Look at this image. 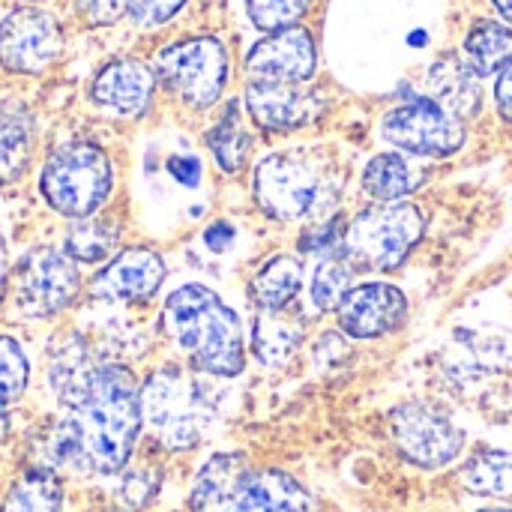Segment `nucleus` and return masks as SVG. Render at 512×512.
I'll use <instances>...</instances> for the list:
<instances>
[{
    "instance_id": "obj_31",
    "label": "nucleus",
    "mask_w": 512,
    "mask_h": 512,
    "mask_svg": "<svg viewBox=\"0 0 512 512\" xmlns=\"http://www.w3.org/2000/svg\"><path fill=\"white\" fill-rule=\"evenodd\" d=\"M312 0H246V12L258 30H285L294 27L306 12Z\"/></svg>"
},
{
    "instance_id": "obj_12",
    "label": "nucleus",
    "mask_w": 512,
    "mask_h": 512,
    "mask_svg": "<svg viewBox=\"0 0 512 512\" xmlns=\"http://www.w3.org/2000/svg\"><path fill=\"white\" fill-rule=\"evenodd\" d=\"M318 51L306 27H285L252 45L246 54V72L252 81L303 84L315 75Z\"/></svg>"
},
{
    "instance_id": "obj_39",
    "label": "nucleus",
    "mask_w": 512,
    "mask_h": 512,
    "mask_svg": "<svg viewBox=\"0 0 512 512\" xmlns=\"http://www.w3.org/2000/svg\"><path fill=\"white\" fill-rule=\"evenodd\" d=\"M6 291H9V258H6V243H3V234H0V309H3Z\"/></svg>"
},
{
    "instance_id": "obj_29",
    "label": "nucleus",
    "mask_w": 512,
    "mask_h": 512,
    "mask_svg": "<svg viewBox=\"0 0 512 512\" xmlns=\"http://www.w3.org/2000/svg\"><path fill=\"white\" fill-rule=\"evenodd\" d=\"M351 264L345 258H318L312 273V303L321 312H333L342 306L345 294L351 291Z\"/></svg>"
},
{
    "instance_id": "obj_25",
    "label": "nucleus",
    "mask_w": 512,
    "mask_h": 512,
    "mask_svg": "<svg viewBox=\"0 0 512 512\" xmlns=\"http://www.w3.org/2000/svg\"><path fill=\"white\" fill-rule=\"evenodd\" d=\"M462 486L477 498L512 501V450H486L465 462Z\"/></svg>"
},
{
    "instance_id": "obj_4",
    "label": "nucleus",
    "mask_w": 512,
    "mask_h": 512,
    "mask_svg": "<svg viewBox=\"0 0 512 512\" xmlns=\"http://www.w3.org/2000/svg\"><path fill=\"white\" fill-rule=\"evenodd\" d=\"M213 408L195 378L168 366L141 384V426L165 450H192L210 429Z\"/></svg>"
},
{
    "instance_id": "obj_1",
    "label": "nucleus",
    "mask_w": 512,
    "mask_h": 512,
    "mask_svg": "<svg viewBox=\"0 0 512 512\" xmlns=\"http://www.w3.org/2000/svg\"><path fill=\"white\" fill-rule=\"evenodd\" d=\"M60 423L51 438L57 462L81 474H120L141 432V384L108 360H93L81 342H66L51 366Z\"/></svg>"
},
{
    "instance_id": "obj_13",
    "label": "nucleus",
    "mask_w": 512,
    "mask_h": 512,
    "mask_svg": "<svg viewBox=\"0 0 512 512\" xmlns=\"http://www.w3.org/2000/svg\"><path fill=\"white\" fill-rule=\"evenodd\" d=\"M165 261L147 246L120 249L90 282V297L105 303H144L165 282Z\"/></svg>"
},
{
    "instance_id": "obj_19",
    "label": "nucleus",
    "mask_w": 512,
    "mask_h": 512,
    "mask_svg": "<svg viewBox=\"0 0 512 512\" xmlns=\"http://www.w3.org/2000/svg\"><path fill=\"white\" fill-rule=\"evenodd\" d=\"M237 512H321L303 483L276 468H252Z\"/></svg>"
},
{
    "instance_id": "obj_35",
    "label": "nucleus",
    "mask_w": 512,
    "mask_h": 512,
    "mask_svg": "<svg viewBox=\"0 0 512 512\" xmlns=\"http://www.w3.org/2000/svg\"><path fill=\"white\" fill-rule=\"evenodd\" d=\"M75 9L87 27H108L126 15V0H75Z\"/></svg>"
},
{
    "instance_id": "obj_23",
    "label": "nucleus",
    "mask_w": 512,
    "mask_h": 512,
    "mask_svg": "<svg viewBox=\"0 0 512 512\" xmlns=\"http://www.w3.org/2000/svg\"><path fill=\"white\" fill-rule=\"evenodd\" d=\"M0 512H63V480L51 468H27L6 489Z\"/></svg>"
},
{
    "instance_id": "obj_30",
    "label": "nucleus",
    "mask_w": 512,
    "mask_h": 512,
    "mask_svg": "<svg viewBox=\"0 0 512 512\" xmlns=\"http://www.w3.org/2000/svg\"><path fill=\"white\" fill-rule=\"evenodd\" d=\"M30 384V360L18 339L0 336V411L12 408Z\"/></svg>"
},
{
    "instance_id": "obj_10",
    "label": "nucleus",
    "mask_w": 512,
    "mask_h": 512,
    "mask_svg": "<svg viewBox=\"0 0 512 512\" xmlns=\"http://www.w3.org/2000/svg\"><path fill=\"white\" fill-rule=\"evenodd\" d=\"M381 135L414 156H453L465 144V123L435 99L417 96L384 114Z\"/></svg>"
},
{
    "instance_id": "obj_33",
    "label": "nucleus",
    "mask_w": 512,
    "mask_h": 512,
    "mask_svg": "<svg viewBox=\"0 0 512 512\" xmlns=\"http://www.w3.org/2000/svg\"><path fill=\"white\" fill-rule=\"evenodd\" d=\"M186 0H126V15L135 27H159L171 21Z\"/></svg>"
},
{
    "instance_id": "obj_36",
    "label": "nucleus",
    "mask_w": 512,
    "mask_h": 512,
    "mask_svg": "<svg viewBox=\"0 0 512 512\" xmlns=\"http://www.w3.org/2000/svg\"><path fill=\"white\" fill-rule=\"evenodd\" d=\"M168 171L183 183V186H198L201 180V162L195 156H174L168 162Z\"/></svg>"
},
{
    "instance_id": "obj_9",
    "label": "nucleus",
    "mask_w": 512,
    "mask_h": 512,
    "mask_svg": "<svg viewBox=\"0 0 512 512\" xmlns=\"http://www.w3.org/2000/svg\"><path fill=\"white\" fill-rule=\"evenodd\" d=\"M387 429H390V441L396 453L423 471L447 468L450 462L462 456L465 441H468L465 432L447 414L420 402L399 405L390 414Z\"/></svg>"
},
{
    "instance_id": "obj_6",
    "label": "nucleus",
    "mask_w": 512,
    "mask_h": 512,
    "mask_svg": "<svg viewBox=\"0 0 512 512\" xmlns=\"http://www.w3.org/2000/svg\"><path fill=\"white\" fill-rule=\"evenodd\" d=\"M252 189H255L258 207L270 219H279V222L318 216L336 201V192L327 183L318 162H312L309 156L297 150L273 153L261 159L255 168Z\"/></svg>"
},
{
    "instance_id": "obj_34",
    "label": "nucleus",
    "mask_w": 512,
    "mask_h": 512,
    "mask_svg": "<svg viewBox=\"0 0 512 512\" xmlns=\"http://www.w3.org/2000/svg\"><path fill=\"white\" fill-rule=\"evenodd\" d=\"M156 489H159V477L150 468H135L129 474H123V480H120V501L129 510H138L156 495Z\"/></svg>"
},
{
    "instance_id": "obj_15",
    "label": "nucleus",
    "mask_w": 512,
    "mask_h": 512,
    "mask_svg": "<svg viewBox=\"0 0 512 512\" xmlns=\"http://www.w3.org/2000/svg\"><path fill=\"white\" fill-rule=\"evenodd\" d=\"M246 111L267 132L300 129L321 114V96L303 84H276V81H249Z\"/></svg>"
},
{
    "instance_id": "obj_3",
    "label": "nucleus",
    "mask_w": 512,
    "mask_h": 512,
    "mask_svg": "<svg viewBox=\"0 0 512 512\" xmlns=\"http://www.w3.org/2000/svg\"><path fill=\"white\" fill-rule=\"evenodd\" d=\"M114 189L111 156L96 141L60 144L39 171V195L45 204L78 222L96 216Z\"/></svg>"
},
{
    "instance_id": "obj_7",
    "label": "nucleus",
    "mask_w": 512,
    "mask_h": 512,
    "mask_svg": "<svg viewBox=\"0 0 512 512\" xmlns=\"http://www.w3.org/2000/svg\"><path fill=\"white\" fill-rule=\"evenodd\" d=\"M81 294L78 264L54 246L27 249L9 273V297L21 318L48 321L66 312Z\"/></svg>"
},
{
    "instance_id": "obj_27",
    "label": "nucleus",
    "mask_w": 512,
    "mask_h": 512,
    "mask_svg": "<svg viewBox=\"0 0 512 512\" xmlns=\"http://www.w3.org/2000/svg\"><path fill=\"white\" fill-rule=\"evenodd\" d=\"M117 240H120V228L114 222L90 216V219H78L66 231L63 252L75 264H102L117 255Z\"/></svg>"
},
{
    "instance_id": "obj_28",
    "label": "nucleus",
    "mask_w": 512,
    "mask_h": 512,
    "mask_svg": "<svg viewBox=\"0 0 512 512\" xmlns=\"http://www.w3.org/2000/svg\"><path fill=\"white\" fill-rule=\"evenodd\" d=\"M300 345V327L285 321L282 312H261L252 327V351L261 363H285Z\"/></svg>"
},
{
    "instance_id": "obj_11",
    "label": "nucleus",
    "mask_w": 512,
    "mask_h": 512,
    "mask_svg": "<svg viewBox=\"0 0 512 512\" xmlns=\"http://www.w3.org/2000/svg\"><path fill=\"white\" fill-rule=\"evenodd\" d=\"M63 30L39 6H15L0 18V66L12 75H39L57 63Z\"/></svg>"
},
{
    "instance_id": "obj_37",
    "label": "nucleus",
    "mask_w": 512,
    "mask_h": 512,
    "mask_svg": "<svg viewBox=\"0 0 512 512\" xmlns=\"http://www.w3.org/2000/svg\"><path fill=\"white\" fill-rule=\"evenodd\" d=\"M495 102H498V111L504 120L512 123V63H507L498 75V84H495Z\"/></svg>"
},
{
    "instance_id": "obj_32",
    "label": "nucleus",
    "mask_w": 512,
    "mask_h": 512,
    "mask_svg": "<svg viewBox=\"0 0 512 512\" xmlns=\"http://www.w3.org/2000/svg\"><path fill=\"white\" fill-rule=\"evenodd\" d=\"M345 222L339 216H330L324 222H315L312 228L303 231L300 249L318 258H342V243H345Z\"/></svg>"
},
{
    "instance_id": "obj_17",
    "label": "nucleus",
    "mask_w": 512,
    "mask_h": 512,
    "mask_svg": "<svg viewBox=\"0 0 512 512\" xmlns=\"http://www.w3.org/2000/svg\"><path fill=\"white\" fill-rule=\"evenodd\" d=\"M252 468L255 465L240 453L210 456L189 489L192 512H237Z\"/></svg>"
},
{
    "instance_id": "obj_26",
    "label": "nucleus",
    "mask_w": 512,
    "mask_h": 512,
    "mask_svg": "<svg viewBox=\"0 0 512 512\" xmlns=\"http://www.w3.org/2000/svg\"><path fill=\"white\" fill-rule=\"evenodd\" d=\"M207 147H210L216 165L225 174L243 171V165L249 159V150H252V135H249L246 123H243V114H240L237 102H228L219 123L207 132Z\"/></svg>"
},
{
    "instance_id": "obj_14",
    "label": "nucleus",
    "mask_w": 512,
    "mask_h": 512,
    "mask_svg": "<svg viewBox=\"0 0 512 512\" xmlns=\"http://www.w3.org/2000/svg\"><path fill=\"white\" fill-rule=\"evenodd\" d=\"M336 312H339V327L351 339H378L393 333L405 321L408 300L390 282H363L345 294Z\"/></svg>"
},
{
    "instance_id": "obj_40",
    "label": "nucleus",
    "mask_w": 512,
    "mask_h": 512,
    "mask_svg": "<svg viewBox=\"0 0 512 512\" xmlns=\"http://www.w3.org/2000/svg\"><path fill=\"white\" fill-rule=\"evenodd\" d=\"M492 3H495V9L512 24V0H492Z\"/></svg>"
},
{
    "instance_id": "obj_20",
    "label": "nucleus",
    "mask_w": 512,
    "mask_h": 512,
    "mask_svg": "<svg viewBox=\"0 0 512 512\" xmlns=\"http://www.w3.org/2000/svg\"><path fill=\"white\" fill-rule=\"evenodd\" d=\"M426 87H429V99H435L441 108H447L459 120L474 117L480 111V102H483L480 75L456 54H444L441 60L432 63L426 75Z\"/></svg>"
},
{
    "instance_id": "obj_5",
    "label": "nucleus",
    "mask_w": 512,
    "mask_h": 512,
    "mask_svg": "<svg viewBox=\"0 0 512 512\" xmlns=\"http://www.w3.org/2000/svg\"><path fill=\"white\" fill-rule=\"evenodd\" d=\"M426 216L417 204L393 201L363 210L348 228L342 258L351 270H393L423 240Z\"/></svg>"
},
{
    "instance_id": "obj_18",
    "label": "nucleus",
    "mask_w": 512,
    "mask_h": 512,
    "mask_svg": "<svg viewBox=\"0 0 512 512\" xmlns=\"http://www.w3.org/2000/svg\"><path fill=\"white\" fill-rule=\"evenodd\" d=\"M36 150V114L24 99H0V186L21 180Z\"/></svg>"
},
{
    "instance_id": "obj_2",
    "label": "nucleus",
    "mask_w": 512,
    "mask_h": 512,
    "mask_svg": "<svg viewBox=\"0 0 512 512\" xmlns=\"http://www.w3.org/2000/svg\"><path fill=\"white\" fill-rule=\"evenodd\" d=\"M162 330L198 372L234 378L246 366L243 324L207 285H183L168 294L162 306Z\"/></svg>"
},
{
    "instance_id": "obj_41",
    "label": "nucleus",
    "mask_w": 512,
    "mask_h": 512,
    "mask_svg": "<svg viewBox=\"0 0 512 512\" xmlns=\"http://www.w3.org/2000/svg\"><path fill=\"white\" fill-rule=\"evenodd\" d=\"M477 512H512L510 507H489V510H477Z\"/></svg>"
},
{
    "instance_id": "obj_38",
    "label": "nucleus",
    "mask_w": 512,
    "mask_h": 512,
    "mask_svg": "<svg viewBox=\"0 0 512 512\" xmlns=\"http://www.w3.org/2000/svg\"><path fill=\"white\" fill-rule=\"evenodd\" d=\"M231 240H234V228H231L228 222H216V225H210V228H207V234H204V243H207L213 252L228 249V246H231Z\"/></svg>"
},
{
    "instance_id": "obj_16",
    "label": "nucleus",
    "mask_w": 512,
    "mask_h": 512,
    "mask_svg": "<svg viewBox=\"0 0 512 512\" xmlns=\"http://www.w3.org/2000/svg\"><path fill=\"white\" fill-rule=\"evenodd\" d=\"M153 90H156V72L135 57L108 60L90 81V99L99 108H108L120 117L144 114L153 99Z\"/></svg>"
},
{
    "instance_id": "obj_8",
    "label": "nucleus",
    "mask_w": 512,
    "mask_h": 512,
    "mask_svg": "<svg viewBox=\"0 0 512 512\" xmlns=\"http://www.w3.org/2000/svg\"><path fill=\"white\" fill-rule=\"evenodd\" d=\"M153 72L189 108H210L228 84V51L216 36H189L162 48Z\"/></svg>"
},
{
    "instance_id": "obj_24",
    "label": "nucleus",
    "mask_w": 512,
    "mask_h": 512,
    "mask_svg": "<svg viewBox=\"0 0 512 512\" xmlns=\"http://www.w3.org/2000/svg\"><path fill=\"white\" fill-rule=\"evenodd\" d=\"M462 60L477 75L501 72L512 63V27L501 21H477L462 42Z\"/></svg>"
},
{
    "instance_id": "obj_21",
    "label": "nucleus",
    "mask_w": 512,
    "mask_h": 512,
    "mask_svg": "<svg viewBox=\"0 0 512 512\" xmlns=\"http://www.w3.org/2000/svg\"><path fill=\"white\" fill-rule=\"evenodd\" d=\"M303 285V264L291 255H273L252 276V300L261 312H285Z\"/></svg>"
},
{
    "instance_id": "obj_22",
    "label": "nucleus",
    "mask_w": 512,
    "mask_h": 512,
    "mask_svg": "<svg viewBox=\"0 0 512 512\" xmlns=\"http://www.w3.org/2000/svg\"><path fill=\"white\" fill-rule=\"evenodd\" d=\"M423 180H426L423 171H417L399 153H378L363 168V189L381 204H393V201L408 198L411 192L420 189Z\"/></svg>"
}]
</instances>
